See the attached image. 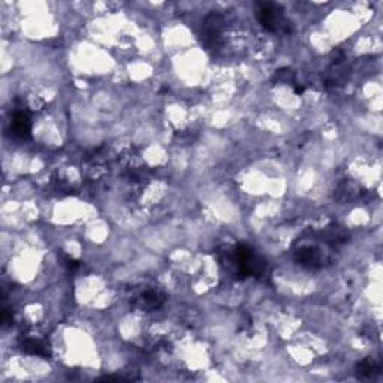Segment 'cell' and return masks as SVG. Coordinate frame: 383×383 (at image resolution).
I'll return each instance as SVG.
<instances>
[{"mask_svg":"<svg viewBox=\"0 0 383 383\" xmlns=\"http://www.w3.org/2000/svg\"><path fill=\"white\" fill-rule=\"evenodd\" d=\"M275 80L282 81L284 84H291V86H295V75L291 69H280L277 71V75H275Z\"/></svg>","mask_w":383,"mask_h":383,"instance_id":"obj_9","label":"cell"},{"mask_svg":"<svg viewBox=\"0 0 383 383\" xmlns=\"http://www.w3.org/2000/svg\"><path fill=\"white\" fill-rule=\"evenodd\" d=\"M223 27H225V20H223V17L211 14L205 18L202 39H204V44L208 48L216 50L217 47H220L223 39Z\"/></svg>","mask_w":383,"mask_h":383,"instance_id":"obj_5","label":"cell"},{"mask_svg":"<svg viewBox=\"0 0 383 383\" xmlns=\"http://www.w3.org/2000/svg\"><path fill=\"white\" fill-rule=\"evenodd\" d=\"M21 349H23V352L26 354L42 356V358H48L51 355L50 346L41 338H26L24 342L21 343Z\"/></svg>","mask_w":383,"mask_h":383,"instance_id":"obj_7","label":"cell"},{"mask_svg":"<svg viewBox=\"0 0 383 383\" xmlns=\"http://www.w3.org/2000/svg\"><path fill=\"white\" fill-rule=\"evenodd\" d=\"M380 373V364L376 363V361L373 358H368L366 361H363L358 366V375L361 377H366V379H371L375 377Z\"/></svg>","mask_w":383,"mask_h":383,"instance_id":"obj_8","label":"cell"},{"mask_svg":"<svg viewBox=\"0 0 383 383\" xmlns=\"http://www.w3.org/2000/svg\"><path fill=\"white\" fill-rule=\"evenodd\" d=\"M226 261L229 263V267L236 271V274L241 279L259 277V275L265 273V268H267V263H265V261L259 254H256V252L250 249L249 246H244V244L233 247L228 253Z\"/></svg>","mask_w":383,"mask_h":383,"instance_id":"obj_2","label":"cell"},{"mask_svg":"<svg viewBox=\"0 0 383 383\" xmlns=\"http://www.w3.org/2000/svg\"><path fill=\"white\" fill-rule=\"evenodd\" d=\"M347 243V233L338 226L312 231L298 238L294 258L307 270H322L333 261V253Z\"/></svg>","mask_w":383,"mask_h":383,"instance_id":"obj_1","label":"cell"},{"mask_svg":"<svg viewBox=\"0 0 383 383\" xmlns=\"http://www.w3.org/2000/svg\"><path fill=\"white\" fill-rule=\"evenodd\" d=\"M256 15L261 26L271 31V34L287 35L292 31L291 21L286 18L284 10L277 3H259Z\"/></svg>","mask_w":383,"mask_h":383,"instance_id":"obj_3","label":"cell"},{"mask_svg":"<svg viewBox=\"0 0 383 383\" xmlns=\"http://www.w3.org/2000/svg\"><path fill=\"white\" fill-rule=\"evenodd\" d=\"M10 132L14 136L21 138V140H26L30 136L31 132V122L27 113L24 111H15L13 119H10Z\"/></svg>","mask_w":383,"mask_h":383,"instance_id":"obj_6","label":"cell"},{"mask_svg":"<svg viewBox=\"0 0 383 383\" xmlns=\"http://www.w3.org/2000/svg\"><path fill=\"white\" fill-rule=\"evenodd\" d=\"M166 301V295L162 289L156 286H145L143 289L136 291L132 296V305L141 312H154L161 308Z\"/></svg>","mask_w":383,"mask_h":383,"instance_id":"obj_4","label":"cell"}]
</instances>
